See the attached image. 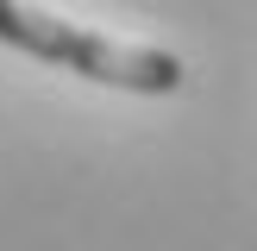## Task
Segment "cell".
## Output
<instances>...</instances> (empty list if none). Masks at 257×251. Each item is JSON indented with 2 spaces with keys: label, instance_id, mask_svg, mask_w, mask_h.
I'll return each instance as SVG.
<instances>
[{
  "label": "cell",
  "instance_id": "obj_1",
  "mask_svg": "<svg viewBox=\"0 0 257 251\" xmlns=\"http://www.w3.org/2000/svg\"><path fill=\"white\" fill-rule=\"evenodd\" d=\"M0 44L25 50L38 63H63L82 82L125 88V94H176L182 88V57L151 50V44H119V38L69 25L57 13L32 7V0H0Z\"/></svg>",
  "mask_w": 257,
  "mask_h": 251
}]
</instances>
